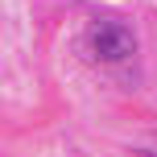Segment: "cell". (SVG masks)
<instances>
[{"label":"cell","mask_w":157,"mask_h":157,"mask_svg":"<svg viewBox=\"0 0 157 157\" xmlns=\"http://www.w3.org/2000/svg\"><path fill=\"white\" fill-rule=\"evenodd\" d=\"M83 50L95 58V62H128L136 54V37L124 21H91L83 33Z\"/></svg>","instance_id":"6da1fadb"}]
</instances>
